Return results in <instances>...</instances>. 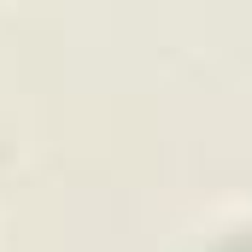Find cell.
Wrapping results in <instances>:
<instances>
[{
    "label": "cell",
    "mask_w": 252,
    "mask_h": 252,
    "mask_svg": "<svg viewBox=\"0 0 252 252\" xmlns=\"http://www.w3.org/2000/svg\"><path fill=\"white\" fill-rule=\"evenodd\" d=\"M176 252H252V205H217L176 241Z\"/></svg>",
    "instance_id": "6da1fadb"
}]
</instances>
